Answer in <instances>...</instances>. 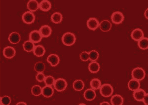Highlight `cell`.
Here are the masks:
<instances>
[{"mask_svg": "<svg viewBox=\"0 0 148 105\" xmlns=\"http://www.w3.org/2000/svg\"><path fill=\"white\" fill-rule=\"evenodd\" d=\"M76 36L72 33H66L62 37V42L66 46H73L76 42Z\"/></svg>", "mask_w": 148, "mask_h": 105, "instance_id": "obj_1", "label": "cell"}, {"mask_svg": "<svg viewBox=\"0 0 148 105\" xmlns=\"http://www.w3.org/2000/svg\"><path fill=\"white\" fill-rule=\"evenodd\" d=\"M100 92L101 95L104 97H109L113 94L114 88L110 84L106 83L101 85L100 87Z\"/></svg>", "mask_w": 148, "mask_h": 105, "instance_id": "obj_2", "label": "cell"}, {"mask_svg": "<svg viewBox=\"0 0 148 105\" xmlns=\"http://www.w3.org/2000/svg\"><path fill=\"white\" fill-rule=\"evenodd\" d=\"M131 76L133 79L141 81L145 78L146 76L145 70L140 67L134 68L131 73Z\"/></svg>", "mask_w": 148, "mask_h": 105, "instance_id": "obj_3", "label": "cell"}, {"mask_svg": "<svg viewBox=\"0 0 148 105\" xmlns=\"http://www.w3.org/2000/svg\"><path fill=\"white\" fill-rule=\"evenodd\" d=\"M53 86L54 89L57 91H63L67 87V82L64 78H58L56 80Z\"/></svg>", "mask_w": 148, "mask_h": 105, "instance_id": "obj_4", "label": "cell"}, {"mask_svg": "<svg viewBox=\"0 0 148 105\" xmlns=\"http://www.w3.org/2000/svg\"><path fill=\"white\" fill-rule=\"evenodd\" d=\"M124 15L120 12H116L111 15V20L113 23L115 24H121L124 20Z\"/></svg>", "mask_w": 148, "mask_h": 105, "instance_id": "obj_5", "label": "cell"}, {"mask_svg": "<svg viewBox=\"0 0 148 105\" xmlns=\"http://www.w3.org/2000/svg\"><path fill=\"white\" fill-rule=\"evenodd\" d=\"M22 21L26 24H30L35 20V16L30 11L24 12L22 16Z\"/></svg>", "mask_w": 148, "mask_h": 105, "instance_id": "obj_6", "label": "cell"}, {"mask_svg": "<svg viewBox=\"0 0 148 105\" xmlns=\"http://www.w3.org/2000/svg\"><path fill=\"white\" fill-rule=\"evenodd\" d=\"M42 37L40 35L39 31H32V32L29 34L30 41H31L34 44L40 42L42 39Z\"/></svg>", "mask_w": 148, "mask_h": 105, "instance_id": "obj_7", "label": "cell"}, {"mask_svg": "<svg viewBox=\"0 0 148 105\" xmlns=\"http://www.w3.org/2000/svg\"><path fill=\"white\" fill-rule=\"evenodd\" d=\"M3 55L8 59H12L15 56L16 50L13 47L7 46L3 50Z\"/></svg>", "mask_w": 148, "mask_h": 105, "instance_id": "obj_8", "label": "cell"}, {"mask_svg": "<svg viewBox=\"0 0 148 105\" xmlns=\"http://www.w3.org/2000/svg\"><path fill=\"white\" fill-rule=\"evenodd\" d=\"M144 33L143 31L140 28H136L132 31L131 32V37L135 41H138L144 38Z\"/></svg>", "mask_w": 148, "mask_h": 105, "instance_id": "obj_9", "label": "cell"}, {"mask_svg": "<svg viewBox=\"0 0 148 105\" xmlns=\"http://www.w3.org/2000/svg\"><path fill=\"white\" fill-rule=\"evenodd\" d=\"M99 26V22L95 17H91L87 21V26L90 30L94 31L97 29Z\"/></svg>", "mask_w": 148, "mask_h": 105, "instance_id": "obj_10", "label": "cell"}, {"mask_svg": "<svg viewBox=\"0 0 148 105\" xmlns=\"http://www.w3.org/2000/svg\"><path fill=\"white\" fill-rule=\"evenodd\" d=\"M47 62L49 63L52 67H56L57 66L60 62V58L57 54H50L47 57Z\"/></svg>", "mask_w": 148, "mask_h": 105, "instance_id": "obj_11", "label": "cell"}, {"mask_svg": "<svg viewBox=\"0 0 148 105\" xmlns=\"http://www.w3.org/2000/svg\"><path fill=\"white\" fill-rule=\"evenodd\" d=\"M39 32L42 38H47L51 36L52 33V29L49 25H45L40 27L39 29Z\"/></svg>", "mask_w": 148, "mask_h": 105, "instance_id": "obj_12", "label": "cell"}, {"mask_svg": "<svg viewBox=\"0 0 148 105\" xmlns=\"http://www.w3.org/2000/svg\"><path fill=\"white\" fill-rule=\"evenodd\" d=\"M146 93V92L142 89L139 88L137 90L133 92V97L135 100H136L137 101L141 102Z\"/></svg>", "mask_w": 148, "mask_h": 105, "instance_id": "obj_13", "label": "cell"}, {"mask_svg": "<svg viewBox=\"0 0 148 105\" xmlns=\"http://www.w3.org/2000/svg\"><path fill=\"white\" fill-rule=\"evenodd\" d=\"M96 93L94 90L92 88L88 89L84 91V96L86 100L88 101H91L94 100L96 97Z\"/></svg>", "mask_w": 148, "mask_h": 105, "instance_id": "obj_14", "label": "cell"}, {"mask_svg": "<svg viewBox=\"0 0 148 105\" xmlns=\"http://www.w3.org/2000/svg\"><path fill=\"white\" fill-rule=\"evenodd\" d=\"M99 27L102 31L107 32L112 28V24L108 20H104L100 23Z\"/></svg>", "mask_w": 148, "mask_h": 105, "instance_id": "obj_15", "label": "cell"}, {"mask_svg": "<svg viewBox=\"0 0 148 105\" xmlns=\"http://www.w3.org/2000/svg\"><path fill=\"white\" fill-rule=\"evenodd\" d=\"M21 40L20 34L18 33H12L9 36V41L12 44H17Z\"/></svg>", "mask_w": 148, "mask_h": 105, "instance_id": "obj_16", "label": "cell"}, {"mask_svg": "<svg viewBox=\"0 0 148 105\" xmlns=\"http://www.w3.org/2000/svg\"><path fill=\"white\" fill-rule=\"evenodd\" d=\"M128 88L132 91H135L140 88V81L136 80L132 78L128 83Z\"/></svg>", "mask_w": 148, "mask_h": 105, "instance_id": "obj_17", "label": "cell"}, {"mask_svg": "<svg viewBox=\"0 0 148 105\" xmlns=\"http://www.w3.org/2000/svg\"><path fill=\"white\" fill-rule=\"evenodd\" d=\"M27 8L31 12H35L39 8V3L36 0H30L27 3Z\"/></svg>", "mask_w": 148, "mask_h": 105, "instance_id": "obj_18", "label": "cell"}, {"mask_svg": "<svg viewBox=\"0 0 148 105\" xmlns=\"http://www.w3.org/2000/svg\"><path fill=\"white\" fill-rule=\"evenodd\" d=\"M54 93L53 88L51 86L46 85L42 89V95L46 98H49L52 96Z\"/></svg>", "mask_w": 148, "mask_h": 105, "instance_id": "obj_19", "label": "cell"}, {"mask_svg": "<svg viewBox=\"0 0 148 105\" xmlns=\"http://www.w3.org/2000/svg\"><path fill=\"white\" fill-rule=\"evenodd\" d=\"M51 8V3L47 0H43L39 3V9L43 12H48Z\"/></svg>", "mask_w": 148, "mask_h": 105, "instance_id": "obj_20", "label": "cell"}, {"mask_svg": "<svg viewBox=\"0 0 148 105\" xmlns=\"http://www.w3.org/2000/svg\"><path fill=\"white\" fill-rule=\"evenodd\" d=\"M111 104L113 105H122L123 103V98L121 95L116 94L112 97Z\"/></svg>", "mask_w": 148, "mask_h": 105, "instance_id": "obj_21", "label": "cell"}, {"mask_svg": "<svg viewBox=\"0 0 148 105\" xmlns=\"http://www.w3.org/2000/svg\"><path fill=\"white\" fill-rule=\"evenodd\" d=\"M46 50L44 46L41 45L35 46L34 48L33 53L35 56L37 57H42L45 54Z\"/></svg>", "mask_w": 148, "mask_h": 105, "instance_id": "obj_22", "label": "cell"}, {"mask_svg": "<svg viewBox=\"0 0 148 105\" xmlns=\"http://www.w3.org/2000/svg\"><path fill=\"white\" fill-rule=\"evenodd\" d=\"M100 66L99 63L96 62V61H92L91 63H89L88 65V70L90 73L95 74L99 71Z\"/></svg>", "mask_w": 148, "mask_h": 105, "instance_id": "obj_23", "label": "cell"}, {"mask_svg": "<svg viewBox=\"0 0 148 105\" xmlns=\"http://www.w3.org/2000/svg\"><path fill=\"white\" fill-rule=\"evenodd\" d=\"M51 20L53 23L56 24L60 23L63 20V16L60 12H54L51 16Z\"/></svg>", "mask_w": 148, "mask_h": 105, "instance_id": "obj_24", "label": "cell"}, {"mask_svg": "<svg viewBox=\"0 0 148 105\" xmlns=\"http://www.w3.org/2000/svg\"><path fill=\"white\" fill-rule=\"evenodd\" d=\"M73 87L74 90L77 91H80L84 88V83L82 80H77L74 81Z\"/></svg>", "mask_w": 148, "mask_h": 105, "instance_id": "obj_25", "label": "cell"}, {"mask_svg": "<svg viewBox=\"0 0 148 105\" xmlns=\"http://www.w3.org/2000/svg\"><path fill=\"white\" fill-rule=\"evenodd\" d=\"M35 47V46L34 44V43L30 41H25L24 42L23 44V48L25 51L26 52H31V51L34 50V48Z\"/></svg>", "mask_w": 148, "mask_h": 105, "instance_id": "obj_26", "label": "cell"}, {"mask_svg": "<svg viewBox=\"0 0 148 105\" xmlns=\"http://www.w3.org/2000/svg\"><path fill=\"white\" fill-rule=\"evenodd\" d=\"M90 85L93 90H97L101 87V81L98 78H93L90 82Z\"/></svg>", "mask_w": 148, "mask_h": 105, "instance_id": "obj_27", "label": "cell"}, {"mask_svg": "<svg viewBox=\"0 0 148 105\" xmlns=\"http://www.w3.org/2000/svg\"><path fill=\"white\" fill-rule=\"evenodd\" d=\"M139 47L142 50H146L148 48V39L144 37L138 42Z\"/></svg>", "mask_w": 148, "mask_h": 105, "instance_id": "obj_28", "label": "cell"}, {"mask_svg": "<svg viewBox=\"0 0 148 105\" xmlns=\"http://www.w3.org/2000/svg\"><path fill=\"white\" fill-rule=\"evenodd\" d=\"M42 87L39 85H35L32 87L31 93L35 96H39L42 94Z\"/></svg>", "mask_w": 148, "mask_h": 105, "instance_id": "obj_29", "label": "cell"}, {"mask_svg": "<svg viewBox=\"0 0 148 105\" xmlns=\"http://www.w3.org/2000/svg\"><path fill=\"white\" fill-rule=\"evenodd\" d=\"M46 68V66L44 63L42 62H38L36 63L34 66V70L37 73H43Z\"/></svg>", "mask_w": 148, "mask_h": 105, "instance_id": "obj_30", "label": "cell"}, {"mask_svg": "<svg viewBox=\"0 0 148 105\" xmlns=\"http://www.w3.org/2000/svg\"><path fill=\"white\" fill-rule=\"evenodd\" d=\"M89 60L92 61H96L99 58V53L96 50H91L89 52Z\"/></svg>", "mask_w": 148, "mask_h": 105, "instance_id": "obj_31", "label": "cell"}, {"mask_svg": "<svg viewBox=\"0 0 148 105\" xmlns=\"http://www.w3.org/2000/svg\"><path fill=\"white\" fill-rule=\"evenodd\" d=\"M56 80L54 78L51 76H46V78L45 79L44 82L46 84V85H49V86H52L54 85Z\"/></svg>", "mask_w": 148, "mask_h": 105, "instance_id": "obj_32", "label": "cell"}, {"mask_svg": "<svg viewBox=\"0 0 148 105\" xmlns=\"http://www.w3.org/2000/svg\"><path fill=\"white\" fill-rule=\"evenodd\" d=\"M11 103V98L8 96H4L1 97V105H9Z\"/></svg>", "mask_w": 148, "mask_h": 105, "instance_id": "obj_33", "label": "cell"}, {"mask_svg": "<svg viewBox=\"0 0 148 105\" xmlns=\"http://www.w3.org/2000/svg\"><path fill=\"white\" fill-rule=\"evenodd\" d=\"M80 58H81L82 61H88L89 60V52H88L86 51H83L80 54Z\"/></svg>", "mask_w": 148, "mask_h": 105, "instance_id": "obj_34", "label": "cell"}, {"mask_svg": "<svg viewBox=\"0 0 148 105\" xmlns=\"http://www.w3.org/2000/svg\"><path fill=\"white\" fill-rule=\"evenodd\" d=\"M46 78L45 75H44L43 73H38L36 76V78L37 81L39 82H42L44 81L45 79Z\"/></svg>", "mask_w": 148, "mask_h": 105, "instance_id": "obj_35", "label": "cell"}, {"mask_svg": "<svg viewBox=\"0 0 148 105\" xmlns=\"http://www.w3.org/2000/svg\"><path fill=\"white\" fill-rule=\"evenodd\" d=\"M143 103L146 105H148V93H146V94L145 95V97H144L143 100H142Z\"/></svg>", "mask_w": 148, "mask_h": 105, "instance_id": "obj_36", "label": "cell"}, {"mask_svg": "<svg viewBox=\"0 0 148 105\" xmlns=\"http://www.w3.org/2000/svg\"><path fill=\"white\" fill-rule=\"evenodd\" d=\"M144 15H145V17H146V18L148 19V9H147L146 11H145Z\"/></svg>", "mask_w": 148, "mask_h": 105, "instance_id": "obj_37", "label": "cell"}, {"mask_svg": "<svg viewBox=\"0 0 148 105\" xmlns=\"http://www.w3.org/2000/svg\"><path fill=\"white\" fill-rule=\"evenodd\" d=\"M100 105H110L109 103L108 102H103L101 103L100 104Z\"/></svg>", "mask_w": 148, "mask_h": 105, "instance_id": "obj_38", "label": "cell"}, {"mask_svg": "<svg viewBox=\"0 0 148 105\" xmlns=\"http://www.w3.org/2000/svg\"><path fill=\"white\" fill-rule=\"evenodd\" d=\"M27 105V103H24V102H18V103H17L16 104V105Z\"/></svg>", "mask_w": 148, "mask_h": 105, "instance_id": "obj_39", "label": "cell"}, {"mask_svg": "<svg viewBox=\"0 0 148 105\" xmlns=\"http://www.w3.org/2000/svg\"><path fill=\"white\" fill-rule=\"evenodd\" d=\"M79 105H85V104H84V103H81V104H79Z\"/></svg>", "mask_w": 148, "mask_h": 105, "instance_id": "obj_40", "label": "cell"}]
</instances>
